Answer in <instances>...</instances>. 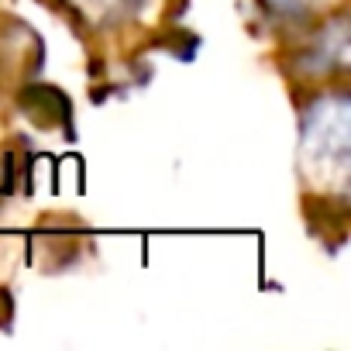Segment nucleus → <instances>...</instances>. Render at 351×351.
Segmentation results:
<instances>
[{
  "mask_svg": "<svg viewBox=\"0 0 351 351\" xmlns=\"http://www.w3.org/2000/svg\"><path fill=\"white\" fill-rule=\"evenodd\" d=\"M348 97H320L303 114L300 131V165L306 180H313L320 190L344 193L348 169H351V148H348Z\"/></svg>",
  "mask_w": 351,
  "mask_h": 351,
  "instance_id": "f257e3e1",
  "label": "nucleus"
},
{
  "mask_svg": "<svg viewBox=\"0 0 351 351\" xmlns=\"http://www.w3.org/2000/svg\"><path fill=\"white\" fill-rule=\"evenodd\" d=\"M76 11L93 25H117L121 18L134 14L141 0H73Z\"/></svg>",
  "mask_w": 351,
  "mask_h": 351,
  "instance_id": "f03ea898",
  "label": "nucleus"
},
{
  "mask_svg": "<svg viewBox=\"0 0 351 351\" xmlns=\"http://www.w3.org/2000/svg\"><path fill=\"white\" fill-rule=\"evenodd\" d=\"M265 4L282 18H303L306 11H313L320 4V0H265Z\"/></svg>",
  "mask_w": 351,
  "mask_h": 351,
  "instance_id": "7ed1b4c3",
  "label": "nucleus"
}]
</instances>
